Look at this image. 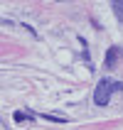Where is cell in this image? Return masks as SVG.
Masks as SVG:
<instances>
[{"label": "cell", "instance_id": "277c9868", "mask_svg": "<svg viewBox=\"0 0 123 130\" xmlns=\"http://www.w3.org/2000/svg\"><path fill=\"white\" fill-rule=\"evenodd\" d=\"M15 120H17V123H22V120H27V116H25V113H20V110H17V113H15Z\"/></svg>", "mask_w": 123, "mask_h": 130}, {"label": "cell", "instance_id": "3957f363", "mask_svg": "<svg viewBox=\"0 0 123 130\" xmlns=\"http://www.w3.org/2000/svg\"><path fill=\"white\" fill-rule=\"evenodd\" d=\"M113 10H116V17H118V22L123 25V0H121V3H113Z\"/></svg>", "mask_w": 123, "mask_h": 130}, {"label": "cell", "instance_id": "6da1fadb", "mask_svg": "<svg viewBox=\"0 0 123 130\" xmlns=\"http://www.w3.org/2000/svg\"><path fill=\"white\" fill-rule=\"evenodd\" d=\"M121 88H123V84H118V81L101 79V81H99V86H96V93H94L96 106H106V103L111 101V93H113V91H121Z\"/></svg>", "mask_w": 123, "mask_h": 130}, {"label": "cell", "instance_id": "7a4b0ae2", "mask_svg": "<svg viewBox=\"0 0 123 130\" xmlns=\"http://www.w3.org/2000/svg\"><path fill=\"white\" fill-rule=\"evenodd\" d=\"M116 54H118V49H116V47H111V49H108V57H106V66H108V69L116 64Z\"/></svg>", "mask_w": 123, "mask_h": 130}]
</instances>
